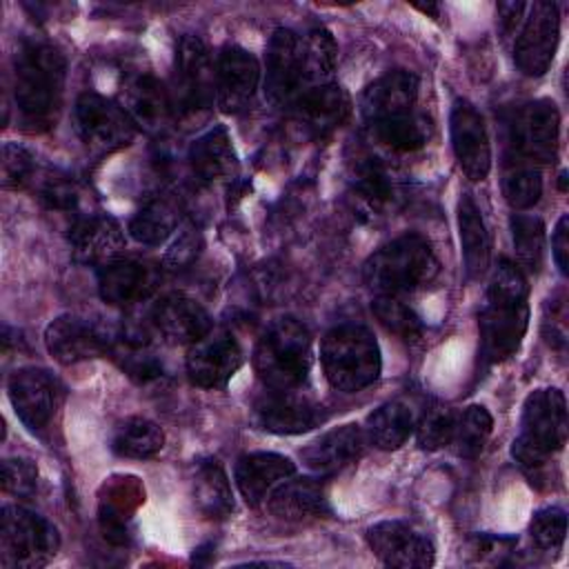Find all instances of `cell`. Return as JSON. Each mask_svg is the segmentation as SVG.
Listing matches in <instances>:
<instances>
[{
  "label": "cell",
  "instance_id": "6da1fadb",
  "mask_svg": "<svg viewBox=\"0 0 569 569\" xmlns=\"http://www.w3.org/2000/svg\"><path fill=\"white\" fill-rule=\"evenodd\" d=\"M67 62L44 40H22L16 53L13 100L27 131H47L60 111Z\"/></svg>",
  "mask_w": 569,
  "mask_h": 569
},
{
  "label": "cell",
  "instance_id": "7a4b0ae2",
  "mask_svg": "<svg viewBox=\"0 0 569 569\" xmlns=\"http://www.w3.org/2000/svg\"><path fill=\"white\" fill-rule=\"evenodd\" d=\"M438 267L431 244L418 233H405L365 260L362 280L378 296H400L429 284Z\"/></svg>",
  "mask_w": 569,
  "mask_h": 569
},
{
  "label": "cell",
  "instance_id": "3957f363",
  "mask_svg": "<svg viewBox=\"0 0 569 569\" xmlns=\"http://www.w3.org/2000/svg\"><path fill=\"white\" fill-rule=\"evenodd\" d=\"M320 362L329 385L345 393H356L373 385L382 369L376 336L362 325H338L329 329L320 345Z\"/></svg>",
  "mask_w": 569,
  "mask_h": 569
},
{
  "label": "cell",
  "instance_id": "277c9868",
  "mask_svg": "<svg viewBox=\"0 0 569 569\" xmlns=\"http://www.w3.org/2000/svg\"><path fill=\"white\" fill-rule=\"evenodd\" d=\"M311 367V333L305 322L284 316L260 336L253 369L269 389L291 391L307 380Z\"/></svg>",
  "mask_w": 569,
  "mask_h": 569
},
{
  "label": "cell",
  "instance_id": "5b68a950",
  "mask_svg": "<svg viewBox=\"0 0 569 569\" xmlns=\"http://www.w3.org/2000/svg\"><path fill=\"white\" fill-rule=\"evenodd\" d=\"M567 440V400L560 389H536L525 398L520 433L511 456L522 469H540Z\"/></svg>",
  "mask_w": 569,
  "mask_h": 569
},
{
  "label": "cell",
  "instance_id": "8992f818",
  "mask_svg": "<svg viewBox=\"0 0 569 569\" xmlns=\"http://www.w3.org/2000/svg\"><path fill=\"white\" fill-rule=\"evenodd\" d=\"M60 547L58 529L20 505H4L0 516V565L4 569H38Z\"/></svg>",
  "mask_w": 569,
  "mask_h": 569
},
{
  "label": "cell",
  "instance_id": "52a82bcc",
  "mask_svg": "<svg viewBox=\"0 0 569 569\" xmlns=\"http://www.w3.org/2000/svg\"><path fill=\"white\" fill-rule=\"evenodd\" d=\"M529 307L527 298L487 293L478 316L480 356L487 365H496L513 356L527 333Z\"/></svg>",
  "mask_w": 569,
  "mask_h": 569
},
{
  "label": "cell",
  "instance_id": "ba28073f",
  "mask_svg": "<svg viewBox=\"0 0 569 569\" xmlns=\"http://www.w3.org/2000/svg\"><path fill=\"white\" fill-rule=\"evenodd\" d=\"M73 116L80 140L100 156L127 147L136 136V122L124 107L93 91L78 96Z\"/></svg>",
  "mask_w": 569,
  "mask_h": 569
},
{
  "label": "cell",
  "instance_id": "9c48e42d",
  "mask_svg": "<svg viewBox=\"0 0 569 569\" xmlns=\"http://www.w3.org/2000/svg\"><path fill=\"white\" fill-rule=\"evenodd\" d=\"M169 96L173 111L182 116L207 109L216 96V71L209 49L196 36L180 38L176 47V76Z\"/></svg>",
  "mask_w": 569,
  "mask_h": 569
},
{
  "label": "cell",
  "instance_id": "30bf717a",
  "mask_svg": "<svg viewBox=\"0 0 569 569\" xmlns=\"http://www.w3.org/2000/svg\"><path fill=\"white\" fill-rule=\"evenodd\" d=\"M560 38V16L553 2L538 0L527 4V13L513 38V62L529 76L538 78L549 71Z\"/></svg>",
  "mask_w": 569,
  "mask_h": 569
},
{
  "label": "cell",
  "instance_id": "8fae6325",
  "mask_svg": "<svg viewBox=\"0 0 569 569\" xmlns=\"http://www.w3.org/2000/svg\"><path fill=\"white\" fill-rule=\"evenodd\" d=\"M7 391L16 416L31 433H40L53 422L64 396L60 380L40 367L16 369Z\"/></svg>",
  "mask_w": 569,
  "mask_h": 569
},
{
  "label": "cell",
  "instance_id": "7c38bea8",
  "mask_svg": "<svg viewBox=\"0 0 569 569\" xmlns=\"http://www.w3.org/2000/svg\"><path fill=\"white\" fill-rule=\"evenodd\" d=\"M560 113L549 98H538L522 104L511 120L513 149L527 162H553L558 156Z\"/></svg>",
  "mask_w": 569,
  "mask_h": 569
},
{
  "label": "cell",
  "instance_id": "4fadbf2b",
  "mask_svg": "<svg viewBox=\"0 0 569 569\" xmlns=\"http://www.w3.org/2000/svg\"><path fill=\"white\" fill-rule=\"evenodd\" d=\"M367 545L387 567L427 569L436 560L431 540L402 520H382L369 527Z\"/></svg>",
  "mask_w": 569,
  "mask_h": 569
},
{
  "label": "cell",
  "instance_id": "5bb4252c",
  "mask_svg": "<svg viewBox=\"0 0 569 569\" xmlns=\"http://www.w3.org/2000/svg\"><path fill=\"white\" fill-rule=\"evenodd\" d=\"M449 127L451 147L462 173L473 182L485 180L491 169V144L480 111L469 100L458 98L451 109Z\"/></svg>",
  "mask_w": 569,
  "mask_h": 569
},
{
  "label": "cell",
  "instance_id": "9a60e30c",
  "mask_svg": "<svg viewBox=\"0 0 569 569\" xmlns=\"http://www.w3.org/2000/svg\"><path fill=\"white\" fill-rule=\"evenodd\" d=\"M242 365V349L229 333H207L187 353V376L200 389H222Z\"/></svg>",
  "mask_w": 569,
  "mask_h": 569
},
{
  "label": "cell",
  "instance_id": "2e32d148",
  "mask_svg": "<svg viewBox=\"0 0 569 569\" xmlns=\"http://www.w3.org/2000/svg\"><path fill=\"white\" fill-rule=\"evenodd\" d=\"M302 84L300 38L280 27L273 31L264 60V98L273 107L289 104Z\"/></svg>",
  "mask_w": 569,
  "mask_h": 569
},
{
  "label": "cell",
  "instance_id": "e0dca14e",
  "mask_svg": "<svg viewBox=\"0 0 569 569\" xmlns=\"http://www.w3.org/2000/svg\"><path fill=\"white\" fill-rule=\"evenodd\" d=\"M260 82V64L242 47H224L216 64V102L224 113H240L249 107Z\"/></svg>",
  "mask_w": 569,
  "mask_h": 569
},
{
  "label": "cell",
  "instance_id": "ac0fdd59",
  "mask_svg": "<svg viewBox=\"0 0 569 569\" xmlns=\"http://www.w3.org/2000/svg\"><path fill=\"white\" fill-rule=\"evenodd\" d=\"M151 325L171 345H193L211 333L213 322L207 309L187 293H164L151 309Z\"/></svg>",
  "mask_w": 569,
  "mask_h": 569
},
{
  "label": "cell",
  "instance_id": "d6986e66",
  "mask_svg": "<svg viewBox=\"0 0 569 569\" xmlns=\"http://www.w3.org/2000/svg\"><path fill=\"white\" fill-rule=\"evenodd\" d=\"M44 347L60 365H76L102 356L109 349V340L89 320L64 313L47 325Z\"/></svg>",
  "mask_w": 569,
  "mask_h": 569
},
{
  "label": "cell",
  "instance_id": "ffe728a7",
  "mask_svg": "<svg viewBox=\"0 0 569 569\" xmlns=\"http://www.w3.org/2000/svg\"><path fill=\"white\" fill-rule=\"evenodd\" d=\"M253 418L264 431L291 436L313 429L322 420V411L309 398L293 393V389H271L256 400Z\"/></svg>",
  "mask_w": 569,
  "mask_h": 569
},
{
  "label": "cell",
  "instance_id": "44dd1931",
  "mask_svg": "<svg viewBox=\"0 0 569 569\" xmlns=\"http://www.w3.org/2000/svg\"><path fill=\"white\" fill-rule=\"evenodd\" d=\"M158 287V269L136 258H116L98 267V293L107 305L127 307L151 296Z\"/></svg>",
  "mask_w": 569,
  "mask_h": 569
},
{
  "label": "cell",
  "instance_id": "7402d4cb",
  "mask_svg": "<svg viewBox=\"0 0 569 569\" xmlns=\"http://www.w3.org/2000/svg\"><path fill=\"white\" fill-rule=\"evenodd\" d=\"M349 111L351 100L336 82L307 87L296 96V120L313 138L329 136L347 120Z\"/></svg>",
  "mask_w": 569,
  "mask_h": 569
},
{
  "label": "cell",
  "instance_id": "603a6c76",
  "mask_svg": "<svg viewBox=\"0 0 569 569\" xmlns=\"http://www.w3.org/2000/svg\"><path fill=\"white\" fill-rule=\"evenodd\" d=\"M69 244L76 262L102 267L120 258L124 249V233L111 216H87L71 227Z\"/></svg>",
  "mask_w": 569,
  "mask_h": 569
},
{
  "label": "cell",
  "instance_id": "cb8c5ba5",
  "mask_svg": "<svg viewBox=\"0 0 569 569\" xmlns=\"http://www.w3.org/2000/svg\"><path fill=\"white\" fill-rule=\"evenodd\" d=\"M418 96V76L393 69L373 80L360 96V113L367 122L396 118L411 111Z\"/></svg>",
  "mask_w": 569,
  "mask_h": 569
},
{
  "label": "cell",
  "instance_id": "d4e9b609",
  "mask_svg": "<svg viewBox=\"0 0 569 569\" xmlns=\"http://www.w3.org/2000/svg\"><path fill=\"white\" fill-rule=\"evenodd\" d=\"M365 431L358 425H342L309 442L300 456L302 462L318 476H331L353 465L365 449Z\"/></svg>",
  "mask_w": 569,
  "mask_h": 569
},
{
  "label": "cell",
  "instance_id": "484cf974",
  "mask_svg": "<svg viewBox=\"0 0 569 569\" xmlns=\"http://www.w3.org/2000/svg\"><path fill=\"white\" fill-rule=\"evenodd\" d=\"M296 467L287 456L271 451H253L244 453L236 462V485L247 500V505L258 507L267 502L269 493L289 476H293Z\"/></svg>",
  "mask_w": 569,
  "mask_h": 569
},
{
  "label": "cell",
  "instance_id": "4316f807",
  "mask_svg": "<svg viewBox=\"0 0 569 569\" xmlns=\"http://www.w3.org/2000/svg\"><path fill=\"white\" fill-rule=\"evenodd\" d=\"M122 107L136 127H142L144 131H160L173 113L169 91L149 73L136 76L124 84Z\"/></svg>",
  "mask_w": 569,
  "mask_h": 569
},
{
  "label": "cell",
  "instance_id": "83f0119b",
  "mask_svg": "<svg viewBox=\"0 0 569 569\" xmlns=\"http://www.w3.org/2000/svg\"><path fill=\"white\" fill-rule=\"evenodd\" d=\"M269 511L280 520H309L327 511L325 487L316 478H287L267 498Z\"/></svg>",
  "mask_w": 569,
  "mask_h": 569
},
{
  "label": "cell",
  "instance_id": "f1b7e54d",
  "mask_svg": "<svg viewBox=\"0 0 569 569\" xmlns=\"http://www.w3.org/2000/svg\"><path fill=\"white\" fill-rule=\"evenodd\" d=\"M189 164L204 182L231 178L238 169V156L229 131L218 124L198 136L189 147Z\"/></svg>",
  "mask_w": 569,
  "mask_h": 569
},
{
  "label": "cell",
  "instance_id": "f546056e",
  "mask_svg": "<svg viewBox=\"0 0 569 569\" xmlns=\"http://www.w3.org/2000/svg\"><path fill=\"white\" fill-rule=\"evenodd\" d=\"M458 229H460L465 273L469 280H476L489 267L491 242H489V233H487L482 213L469 193H462V198L458 202Z\"/></svg>",
  "mask_w": 569,
  "mask_h": 569
},
{
  "label": "cell",
  "instance_id": "4dcf8cb0",
  "mask_svg": "<svg viewBox=\"0 0 569 569\" xmlns=\"http://www.w3.org/2000/svg\"><path fill=\"white\" fill-rule=\"evenodd\" d=\"M413 427L411 409L398 400H391L369 413L365 438L380 451H396L407 442Z\"/></svg>",
  "mask_w": 569,
  "mask_h": 569
},
{
  "label": "cell",
  "instance_id": "1f68e13d",
  "mask_svg": "<svg viewBox=\"0 0 569 569\" xmlns=\"http://www.w3.org/2000/svg\"><path fill=\"white\" fill-rule=\"evenodd\" d=\"M193 500L202 516L220 520L233 511L229 478L218 460H202L193 478Z\"/></svg>",
  "mask_w": 569,
  "mask_h": 569
},
{
  "label": "cell",
  "instance_id": "d6a6232c",
  "mask_svg": "<svg viewBox=\"0 0 569 569\" xmlns=\"http://www.w3.org/2000/svg\"><path fill=\"white\" fill-rule=\"evenodd\" d=\"M180 224V204L173 198L158 196L142 204L129 222V233L140 244H162Z\"/></svg>",
  "mask_w": 569,
  "mask_h": 569
},
{
  "label": "cell",
  "instance_id": "836d02e7",
  "mask_svg": "<svg viewBox=\"0 0 569 569\" xmlns=\"http://www.w3.org/2000/svg\"><path fill=\"white\" fill-rule=\"evenodd\" d=\"M371 138L391 151H416L422 149L431 136V124L425 116L402 113L396 118L369 122Z\"/></svg>",
  "mask_w": 569,
  "mask_h": 569
},
{
  "label": "cell",
  "instance_id": "e575fe53",
  "mask_svg": "<svg viewBox=\"0 0 569 569\" xmlns=\"http://www.w3.org/2000/svg\"><path fill=\"white\" fill-rule=\"evenodd\" d=\"M338 60V47L333 36L325 27L311 29L300 40V73L309 87L333 82V69Z\"/></svg>",
  "mask_w": 569,
  "mask_h": 569
},
{
  "label": "cell",
  "instance_id": "d590c367",
  "mask_svg": "<svg viewBox=\"0 0 569 569\" xmlns=\"http://www.w3.org/2000/svg\"><path fill=\"white\" fill-rule=\"evenodd\" d=\"M164 445V433L162 429L149 420V418H140V416H131L124 418L111 438V449L122 456V458H133V460H144V458H153Z\"/></svg>",
  "mask_w": 569,
  "mask_h": 569
},
{
  "label": "cell",
  "instance_id": "8d00e7d4",
  "mask_svg": "<svg viewBox=\"0 0 569 569\" xmlns=\"http://www.w3.org/2000/svg\"><path fill=\"white\" fill-rule=\"evenodd\" d=\"M509 224L518 260L516 264L527 273H538L545 256V222L536 216L513 213Z\"/></svg>",
  "mask_w": 569,
  "mask_h": 569
},
{
  "label": "cell",
  "instance_id": "74e56055",
  "mask_svg": "<svg viewBox=\"0 0 569 569\" xmlns=\"http://www.w3.org/2000/svg\"><path fill=\"white\" fill-rule=\"evenodd\" d=\"M502 193L511 209H531L542 196L540 171L527 160H511L502 171Z\"/></svg>",
  "mask_w": 569,
  "mask_h": 569
},
{
  "label": "cell",
  "instance_id": "f35d334b",
  "mask_svg": "<svg viewBox=\"0 0 569 569\" xmlns=\"http://www.w3.org/2000/svg\"><path fill=\"white\" fill-rule=\"evenodd\" d=\"M491 427H493L491 413L482 405H471L462 411L460 418H456V427L449 445H453L460 458H469V460L478 458L480 451L485 449Z\"/></svg>",
  "mask_w": 569,
  "mask_h": 569
},
{
  "label": "cell",
  "instance_id": "ab89813d",
  "mask_svg": "<svg viewBox=\"0 0 569 569\" xmlns=\"http://www.w3.org/2000/svg\"><path fill=\"white\" fill-rule=\"evenodd\" d=\"M371 311L387 331L396 333L407 342L418 340L422 336L420 316L409 305H405L398 296H378L371 302Z\"/></svg>",
  "mask_w": 569,
  "mask_h": 569
},
{
  "label": "cell",
  "instance_id": "60d3db41",
  "mask_svg": "<svg viewBox=\"0 0 569 569\" xmlns=\"http://www.w3.org/2000/svg\"><path fill=\"white\" fill-rule=\"evenodd\" d=\"M456 416L447 407H431L416 425V440L420 449L436 451L451 442Z\"/></svg>",
  "mask_w": 569,
  "mask_h": 569
},
{
  "label": "cell",
  "instance_id": "b9f144b4",
  "mask_svg": "<svg viewBox=\"0 0 569 569\" xmlns=\"http://www.w3.org/2000/svg\"><path fill=\"white\" fill-rule=\"evenodd\" d=\"M567 533V513L560 507L538 509L529 522V536L545 551L560 549Z\"/></svg>",
  "mask_w": 569,
  "mask_h": 569
},
{
  "label": "cell",
  "instance_id": "7bdbcfd3",
  "mask_svg": "<svg viewBox=\"0 0 569 569\" xmlns=\"http://www.w3.org/2000/svg\"><path fill=\"white\" fill-rule=\"evenodd\" d=\"M353 191L362 202L378 207L391 198V182L378 162L367 160V162L356 164Z\"/></svg>",
  "mask_w": 569,
  "mask_h": 569
},
{
  "label": "cell",
  "instance_id": "ee69618b",
  "mask_svg": "<svg viewBox=\"0 0 569 569\" xmlns=\"http://www.w3.org/2000/svg\"><path fill=\"white\" fill-rule=\"evenodd\" d=\"M33 156L18 142H4L2 147V187L22 189L31 182Z\"/></svg>",
  "mask_w": 569,
  "mask_h": 569
},
{
  "label": "cell",
  "instance_id": "f6af8a7d",
  "mask_svg": "<svg viewBox=\"0 0 569 569\" xmlns=\"http://www.w3.org/2000/svg\"><path fill=\"white\" fill-rule=\"evenodd\" d=\"M38 487V469L27 458L2 460V489L18 498H29Z\"/></svg>",
  "mask_w": 569,
  "mask_h": 569
},
{
  "label": "cell",
  "instance_id": "bcb514c9",
  "mask_svg": "<svg viewBox=\"0 0 569 569\" xmlns=\"http://www.w3.org/2000/svg\"><path fill=\"white\" fill-rule=\"evenodd\" d=\"M202 249V236L198 229L187 227L184 231L178 233V238L173 240V244L167 249L164 253V267L171 271H180L187 269L189 264L196 262V258L200 256Z\"/></svg>",
  "mask_w": 569,
  "mask_h": 569
},
{
  "label": "cell",
  "instance_id": "7dc6e473",
  "mask_svg": "<svg viewBox=\"0 0 569 569\" xmlns=\"http://www.w3.org/2000/svg\"><path fill=\"white\" fill-rule=\"evenodd\" d=\"M40 200L56 211H71L76 207V189L64 178H49L40 189Z\"/></svg>",
  "mask_w": 569,
  "mask_h": 569
},
{
  "label": "cell",
  "instance_id": "c3c4849f",
  "mask_svg": "<svg viewBox=\"0 0 569 569\" xmlns=\"http://www.w3.org/2000/svg\"><path fill=\"white\" fill-rule=\"evenodd\" d=\"M567 233H569V218L567 216H560L556 229H553V236H551V253H553V260L560 269L562 276H567V269H569V240H567Z\"/></svg>",
  "mask_w": 569,
  "mask_h": 569
},
{
  "label": "cell",
  "instance_id": "681fc988",
  "mask_svg": "<svg viewBox=\"0 0 569 569\" xmlns=\"http://www.w3.org/2000/svg\"><path fill=\"white\" fill-rule=\"evenodd\" d=\"M527 4L525 2H500L498 4V20H500V29L507 36H513L525 18Z\"/></svg>",
  "mask_w": 569,
  "mask_h": 569
},
{
  "label": "cell",
  "instance_id": "f907efd6",
  "mask_svg": "<svg viewBox=\"0 0 569 569\" xmlns=\"http://www.w3.org/2000/svg\"><path fill=\"white\" fill-rule=\"evenodd\" d=\"M416 9H420L422 13H431L433 18H438V7H436V4H416Z\"/></svg>",
  "mask_w": 569,
  "mask_h": 569
}]
</instances>
